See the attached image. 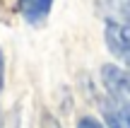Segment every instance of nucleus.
Listing matches in <instances>:
<instances>
[{
    "label": "nucleus",
    "instance_id": "6",
    "mask_svg": "<svg viewBox=\"0 0 130 128\" xmlns=\"http://www.w3.org/2000/svg\"><path fill=\"white\" fill-rule=\"evenodd\" d=\"M3 85H5V58H3V51H0V92H3Z\"/></svg>",
    "mask_w": 130,
    "mask_h": 128
},
{
    "label": "nucleus",
    "instance_id": "4",
    "mask_svg": "<svg viewBox=\"0 0 130 128\" xmlns=\"http://www.w3.org/2000/svg\"><path fill=\"white\" fill-rule=\"evenodd\" d=\"M51 7H53V0H19V10L27 17V22L31 24L43 22L51 12Z\"/></svg>",
    "mask_w": 130,
    "mask_h": 128
},
{
    "label": "nucleus",
    "instance_id": "5",
    "mask_svg": "<svg viewBox=\"0 0 130 128\" xmlns=\"http://www.w3.org/2000/svg\"><path fill=\"white\" fill-rule=\"evenodd\" d=\"M77 128H104L99 123L96 119H92V116H82V119L77 121Z\"/></svg>",
    "mask_w": 130,
    "mask_h": 128
},
{
    "label": "nucleus",
    "instance_id": "1",
    "mask_svg": "<svg viewBox=\"0 0 130 128\" xmlns=\"http://www.w3.org/2000/svg\"><path fill=\"white\" fill-rule=\"evenodd\" d=\"M104 39H106L108 51L130 68V27H123L118 22H108L106 29H104Z\"/></svg>",
    "mask_w": 130,
    "mask_h": 128
},
{
    "label": "nucleus",
    "instance_id": "2",
    "mask_svg": "<svg viewBox=\"0 0 130 128\" xmlns=\"http://www.w3.org/2000/svg\"><path fill=\"white\" fill-rule=\"evenodd\" d=\"M101 82L113 99H118V102L130 99V73L128 70H121L118 65H104Z\"/></svg>",
    "mask_w": 130,
    "mask_h": 128
},
{
    "label": "nucleus",
    "instance_id": "3",
    "mask_svg": "<svg viewBox=\"0 0 130 128\" xmlns=\"http://www.w3.org/2000/svg\"><path fill=\"white\" fill-rule=\"evenodd\" d=\"M101 114L106 119L108 128H130V106L123 104V102H118V99L104 102Z\"/></svg>",
    "mask_w": 130,
    "mask_h": 128
}]
</instances>
